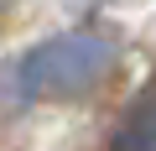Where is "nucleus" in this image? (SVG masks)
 <instances>
[{"instance_id": "obj_1", "label": "nucleus", "mask_w": 156, "mask_h": 151, "mask_svg": "<svg viewBox=\"0 0 156 151\" xmlns=\"http://www.w3.org/2000/svg\"><path fill=\"white\" fill-rule=\"evenodd\" d=\"M120 68V42L99 26L83 31H57L47 42H37L31 52H21L11 84H16V104H78L99 94Z\"/></svg>"}, {"instance_id": "obj_2", "label": "nucleus", "mask_w": 156, "mask_h": 151, "mask_svg": "<svg viewBox=\"0 0 156 151\" xmlns=\"http://www.w3.org/2000/svg\"><path fill=\"white\" fill-rule=\"evenodd\" d=\"M109 151H156V78L140 84V94L125 104V115L109 130Z\"/></svg>"}, {"instance_id": "obj_3", "label": "nucleus", "mask_w": 156, "mask_h": 151, "mask_svg": "<svg viewBox=\"0 0 156 151\" xmlns=\"http://www.w3.org/2000/svg\"><path fill=\"white\" fill-rule=\"evenodd\" d=\"M5 5H16V0H0V11H5Z\"/></svg>"}]
</instances>
